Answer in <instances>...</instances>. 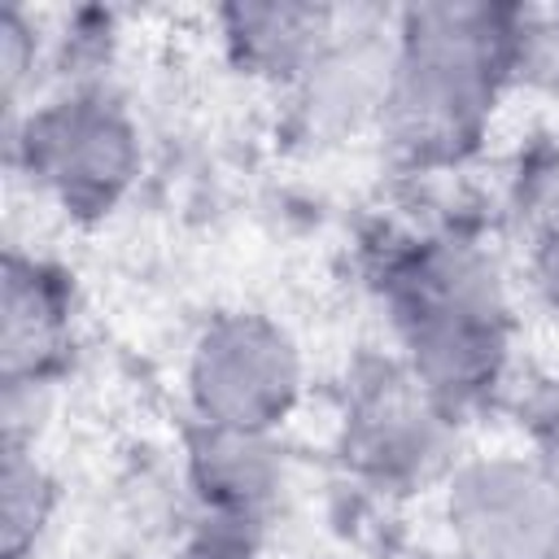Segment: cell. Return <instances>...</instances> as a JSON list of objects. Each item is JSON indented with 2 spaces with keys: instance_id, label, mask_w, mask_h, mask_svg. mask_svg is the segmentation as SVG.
Here are the masks:
<instances>
[{
  "instance_id": "6da1fadb",
  "label": "cell",
  "mask_w": 559,
  "mask_h": 559,
  "mask_svg": "<svg viewBox=\"0 0 559 559\" xmlns=\"http://www.w3.org/2000/svg\"><path fill=\"white\" fill-rule=\"evenodd\" d=\"M528 17L498 4H419L393 26V79L380 114L389 148L415 166L463 162L507 79L524 74Z\"/></svg>"
},
{
  "instance_id": "7a4b0ae2",
  "label": "cell",
  "mask_w": 559,
  "mask_h": 559,
  "mask_svg": "<svg viewBox=\"0 0 559 559\" xmlns=\"http://www.w3.org/2000/svg\"><path fill=\"white\" fill-rule=\"evenodd\" d=\"M393 323L402 362L445 406L480 397L511 336V297L493 253L467 236L419 240L393 271Z\"/></svg>"
},
{
  "instance_id": "3957f363",
  "label": "cell",
  "mask_w": 559,
  "mask_h": 559,
  "mask_svg": "<svg viewBox=\"0 0 559 559\" xmlns=\"http://www.w3.org/2000/svg\"><path fill=\"white\" fill-rule=\"evenodd\" d=\"M9 153L66 214L100 218L140 175V127L105 87H70L9 122Z\"/></svg>"
},
{
  "instance_id": "277c9868",
  "label": "cell",
  "mask_w": 559,
  "mask_h": 559,
  "mask_svg": "<svg viewBox=\"0 0 559 559\" xmlns=\"http://www.w3.org/2000/svg\"><path fill=\"white\" fill-rule=\"evenodd\" d=\"M183 389L197 424L275 437L301 402L306 362L284 323L253 310H227L197 332Z\"/></svg>"
},
{
  "instance_id": "5b68a950",
  "label": "cell",
  "mask_w": 559,
  "mask_h": 559,
  "mask_svg": "<svg viewBox=\"0 0 559 559\" xmlns=\"http://www.w3.org/2000/svg\"><path fill=\"white\" fill-rule=\"evenodd\" d=\"M441 524L459 559H559V476L524 454H476L445 472Z\"/></svg>"
},
{
  "instance_id": "8992f818",
  "label": "cell",
  "mask_w": 559,
  "mask_h": 559,
  "mask_svg": "<svg viewBox=\"0 0 559 559\" xmlns=\"http://www.w3.org/2000/svg\"><path fill=\"white\" fill-rule=\"evenodd\" d=\"M454 445V406H445L406 362L371 371L345 411V459L384 489L445 480Z\"/></svg>"
},
{
  "instance_id": "52a82bcc",
  "label": "cell",
  "mask_w": 559,
  "mask_h": 559,
  "mask_svg": "<svg viewBox=\"0 0 559 559\" xmlns=\"http://www.w3.org/2000/svg\"><path fill=\"white\" fill-rule=\"evenodd\" d=\"M393 79V35L341 13L328 48L301 70L293 87L297 118L319 140H341L362 127H380Z\"/></svg>"
},
{
  "instance_id": "ba28073f",
  "label": "cell",
  "mask_w": 559,
  "mask_h": 559,
  "mask_svg": "<svg viewBox=\"0 0 559 559\" xmlns=\"http://www.w3.org/2000/svg\"><path fill=\"white\" fill-rule=\"evenodd\" d=\"M70 336L66 275L9 249L0 297V376L4 384H44Z\"/></svg>"
},
{
  "instance_id": "9c48e42d",
  "label": "cell",
  "mask_w": 559,
  "mask_h": 559,
  "mask_svg": "<svg viewBox=\"0 0 559 559\" xmlns=\"http://www.w3.org/2000/svg\"><path fill=\"white\" fill-rule=\"evenodd\" d=\"M218 22H223V44L240 70L288 87L336 35L341 9L306 4V0H253V4H227Z\"/></svg>"
},
{
  "instance_id": "30bf717a",
  "label": "cell",
  "mask_w": 559,
  "mask_h": 559,
  "mask_svg": "<svg viewBox=\"0 0 559 559\" xmlns=\"http://www.w3.org/2000/svg\"><path fill=\"white\" fill-rule=\"evenodd\" d=\"M188 476L197 498L214 515L231 524H249L275 502L284 485V459L275 450V437L266 432H231V428L197 424L188 445Z\"/></svg>"
},
{
  "instance_id": "8fae6325",
  "label": "cell",
  "mask_w": 559,
  "mask_h": 559,
  "mask_svg": "<svg viewBox=\"0 0 559 559\" xmlns=\"http://www.w3.org/2000/svg\"><path fill=\"white\" fill-rule=\"evenodd\" d=\"M57 511V480L35 459V445L4 441L0 463V555L26 559Z\"/></svg>"
},
{
  "instance_id": "7c38bea8",
  "label": "cell",
  "mask_w": 559,
  "mask_h": 559,
  "mask_svg": "<svg viewBox=\"0 0 559 559\" xmlns=\"http://www.w3.org/2000/svg\"><path fill=\"white\" fill-rule=\"evenodd\" d=\"M511 205L533 258L559 275V144H542L520 162Z\"/></svg>"
},
{
  "instance_id": "4fadbf2b",
  "label": "cell",
  "mask_w": 559,
  "mask_h": 559,
  "mask_svg": "<svg viewBox=\"0 0 559 559\" xmlns=\"http://www.w3.org/2000/svg\"><path fill=\"white\" fill-rule=\"evenodd\" d=\"M35 57H39L35 22L22 9H4L0 13V83H4L9 109H17V96L35 74Z\"/></svg>"
},
{
  "instance_id": "5bb4252c",
  "label": "cell",
  "mask_w": 559,
  "mask_h": 559,
  "mask_svg": "<svg viewBox=\"0 0 559 559\" xmlns=\"http://www.w3.org/2000/svg\"><path fill=\"white\" fill-rule=\"evenodd\" d=\"M205 559H249L245 550H214V555H205Z\"/></svg>"
}]
</instances>
